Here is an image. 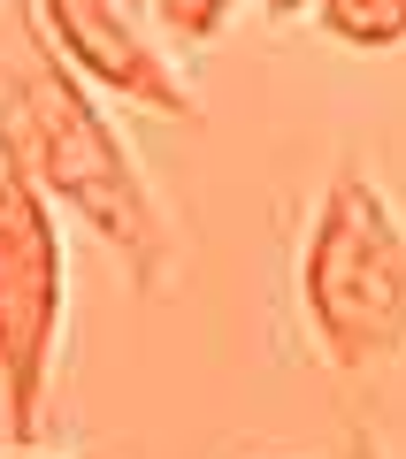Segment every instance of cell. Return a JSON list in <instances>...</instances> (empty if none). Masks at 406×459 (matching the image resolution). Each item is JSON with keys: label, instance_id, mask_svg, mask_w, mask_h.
Instances as JSON below:
<instances>
[{"label": "cell", "instance_id": "obj_1", "mask_svg": "<svg viewBox=\"0 0 406 459\" xmlns=\"http://www.w3.org/2000/svg\"><path fill=\"white\" fill-rule=\"evenodd\" d=\"M0 161H16L47 199H62L69 214H84L138 276H154L162 214H154L146 184L130 169L123 138L84 100L77 69H62L54 54H23L0 77Z\"/></svg>", "mask_w": 406, "mask_h": 459}, {"label": "cell", "instance_id": "obj_2", "mask_svg": "<svg viewBox=\"0 0 406 459\" xmlns=\"http://www.w3.org/2000/svg\"><path fill=\"white\" fill-rule=\"evenodd\" d=\"M299 299L338 368L406 352V222L360 169H338L299 253Z\"/></svg>", "mask_w": 406, "mask_h": 459}, {"label": "cell", "instance_id": "obj_3", "mask_svg": "<svg viewBox=\"0 0 406 459\" xmlns=\"http://www.w3.org/2000/svg\"><path fill=\"white\" fill-rule=\"evenodd\" d=\"M62 337V230L16 161H0V406L16 444H31L47 406V368Z\"/></svg>", "mask_w": 406, "mask_h": 459}, {"label": "cell", "instance_id": "obj_4", "mask_svg": "<svg viewBox=\"0 0 406 459\" xmlns=\"http://www.w3.org/2000/svg\"><path fill=\"white\" fill-rule=\"evenodd\" d=\"M146 0H39V16H47V39L84 84L100 92H123L154 115H199L192 84L169 69V54L154 47V31L138 23Z\"/></svg>", "mask_w": 406, "mask_h": 459}, {"label": "cell", "instance_id": "obj_5", "mask_svg": "<svg viewBox=\"0 0 406 459\" xmlns=\"http://www.w3.org/2000/svg\"><path fill=\"white\" fill-rule=\"evenodd\" d=\"M314 23L353 54L406 47V0H314Z\"/></svg>", "mask_w": 406, "mask_h": 459}, {"label": "cell", "instance_id": "obj_6", "mask_svg": "<svg viewBox=\"0 0 406 459\" xmlns=\"http://www.w3.org/2000/svg\"><path fill=\"white\" fill-rule=\"evenodd\" d=\"M146 8L162 16V31L177 39V47H207V39L230 23V8H238V0H146Z\"/></svg>", "mask_w": 406, "mask_h": 459}, {"label": "cell", "instance_id": "obj_7", "mask_svg": "<svg viewBox=\"0 0 406 459\" xmlns=\"http://www.w3.org/2000/svg\"><path fill=\"white\" fill-rule=\"evenodd\" d=\"M345 459H384V444H375V437H368V429H360V437H353V444H345Z\"/></svg>", "mask_w": 406, "mask_h": 459}, {"label": "cell", "instance_id": "obj_8", "mask_svg": "<svg viewBox=\"0 0 406 459\" xmlns=\"http://www.w3.org/2000/svg\"><path fill=\"white\" fill-rule=\"evenodd\" d=\"M260 8H269V16H307L314 0H260Z\"/></svg>", "mask_w": 406, "mask_h": 459}, {"label": "cell", "instance_id": "obj_9", "mask_svg": "<svg viewBox=\"0 0 406 459\" xmlns=\"http://www.w3.org/2000/svg\"><path fill=\"white\" fill-rule=\"evenodd\" d=\"M0 459H47V452H31V444H16V452H0Z\"/></svg>", "mask_w": 406, "mask_h": 459}]
</instances>
